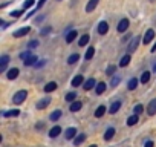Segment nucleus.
I'll list each match as a JSON object with an SVG mask.
<instances>
[{"mask_svg": "<svg viewBox=\"0 0 156 147\" xmlns=\"http://www.w3.org/2000/svg\"><path fill=\"white\" fill-rule=\"evenodd\" d=\"M153 72H156V60L153 61Z\"/></svg>", "mask_w": 156, "mask_h": 147, "instance_id": "nucleus-49", "label": "nucleus"}, {"mask_svg": "<svg viewBox=\"0 0 156 147\" xmlns=\"http://www.w3.org/2000/svg\"><path fill=\"white\" fill-rule=\"evenodd\" d=\"M84 139H86V133H78V135L73 138V144H75V145H80L81 142H84Z\"/></svg>", "mask_w": 156, "mask_h": 147, "instance_id": "nucleus-18", "label": "nucleus"}, {"mask_svg": "<svg viewBox=\"0 0 156 147\" xmlns=\"http://www.w3.org/2000/svg\"><path fill=\"white\" fill-rule=\"evenodd\" d=\"M26 97H28V92H26V91H19V92H16V95L12 97V101H14V104H22V103L26 100Z\"/></svg>", "mask_w": 156, "mask_h": 147, "instance_id": "nucleus-1", "label": "nucleus"}, {"mask_svg": "<svg viewBox=\"0 0 156 147\" xmlns=\"http://www.w3.org/2000/svg\"><path fill=\"white\" fill-rule=\"evenodd\" d=\"M89 40H90V35H89V34H84V35L80 37V40H78V45L83 48V46H86V45L89 43Z\"/></svg>", "mask_w": 156, "mask_h": 147, "instance_id": "nucleus-23", "label": "nucleus"}, {"mask_svg": "<svg viewBox=\"0 0 156 147\" xmlns=\"http://www.w3.org/2000/svg\"><path fill=\"white\" fill-rule=\"evenodd\" d=\"M104 113H106V107H104V106H100V107L95 110V117H97V118H101Z\"/></svg>", "mask_w": 156, "mask_h": 147, "instance_id": "nucleus-34", "label": "nucleus"}, {"mask_svg": "<svg viewBox=\"0 0 156 147\" xmlns=\"http://www.w3.org/2000/svg\"><path fill=\"white\" fill-rule=\"evenodd\" d=\"M20 115V110L19 109H12V110H8V112H3V117H19Z\"/></svg>", "mask_w": 156, "mask_h": 147, "instance_id": "nucleus-31", "label": "nucleus"}, {"mask_svg": "<svg viewBox=\"0 0 156 147\" xmlns=\"http://www.w3.org/2000/svg\"><path fill=\"white\" fill-rule=\"evenodd\" d=\"M142 112H144V106H142V104H136L135 109H133V113H138V115H139V113H142Z\"/></svg>", "mask_w": 156, "mask_h": 147, "instance_id": "nucleus-39", "label": "nucleus"}, {"mask_svg": "<svg viewBox=\"0 0 156 147\" xmlns=\"http://www.w3.org/2000/svg\"><path fill=\"white\" fill-rule=\"evenodd\" d=\"M8 63H9V55H2V57H0V72L6 70Z\"/></svg>", "mask_w": 156, "mask_h": 147, "instance_id": "nucleus-8", "label": "nucleus"}, {"mask_svg": "<svg viewBox=\"0 0 156 147\" xmlns=\"http://www.w3.org/2000/svg\"><path fill=\"white\" fill-rule=\"evenodd\" d=\"M46 64V60H40L38 63H35V67H41V66H44Z\"/></svg>", "mask_w": 156, "mask_h": 147, "instance_id": "nucleus-43", "label": "nucleus"}, {"mask_svg": "<svg viewBox=\"0 0 156 147\" xmlns=\"http://www.w3.org/2000/svg\"><path fill=\"white\" fill-rule=\"evenodd\" d=\"M139 41H141L139 37H132V40H130V43H129V46H127V51H129V52H135V51L138 49V46H139Z\"/></svg>", "mask_w": 156, "mask_h": 147, "instance_id": "nucleus-2", "label": "nucleus"}, {"mask_svg": "<svg viewBox=\"0 0 156 147\" xmlns=\"http://www.w3.org/2000/svg\"><path fill=\"white\" fill-rule=\"evenodd\" d=\"M43 19H44V16H40V17H37V23H40V22H43Z\"/></svg>", "mask_w": 156, "mask_h": 147, "instance_id": "nucleus-47", "label": "nucleus"}, {"mask_svg": "<svg viewBox=\"0 0 156 147\" xmlns=\"http://www.w3.org/2000/svg\"><path fill=\"white\" fill-rule=\"evenodd\" d=\"M57 88H58V84H57L55 81H51V83H48V84L44 86V92H48V94H49V92L55 91Z\"/></svg>", "mask_w": 156, "mask_h": 147, "instance_id": "nucleus-28", "label": "nucleus"}, {"mask_svg": "<svg viewBox=\"0 0 156 147\" xmlns=\"http://www.w3.org/2000/svg\"><path fill=\"white\" fill-rule=\"evenodd\" d=\"M75 98H76V92H69V94H66V101H69V103H72V101H75Z\"/></svg>", "mask_w": 156, "mask_h": 147, "instance_id": "nucleus-37", "label": "nucleus"}, {"mask_svg": "<svg viewBox=\"0 0 156 147\" xmlns=\"http://www.w3.org/2000/svg\"><path fill=\"white\" fill-rule=\"evenodd\" d=\"M78 60H80V55H78V54H72V55L67 58V64H75Z\"/></svg>", "mask_w": 156, "mask_h": 147, "instance_id": "nucleus-32", "label": "nucleus"}, {"mask_svg": "<svg viewBox=\"0 0 156 147\" xmlns=\"http://www.w3.org/2000/svg\"><path fill=\"white\" fill-rule=\"evenodd\" d=\"M147 113H148V115H154V113H156V98H153V100L148 103V106H147Z\"/></svg>", "mask_w": 156, "mask_h": 147, "instance_id": "nucleus-10", "label": "nucleus"}, {"mask_svg": "<svg viewBox=\"0 0 156 147\" xmlns=\"http://www.w3.org/2000/svg\"><path fill=\"white\" fill-rule=\"evenodd\" d=\"M89 147H98V145H97V144H92V145H89Z\"/></svg>", "mask_w": 156, "mask_h": 147, "instance_id": "nucleus-50", "label": "nucleus"}, {"mask_svg": "<svg viewBox=\"0 0 156 147\" xmlns=\"http://www.w3.org/2000/svg\"><path fill=\"white\" fill-rule=\"evenodd\" d=\"M150 77H151V72H150V70L142 72V75H141V83H142V84H147V83L150 81Z\"/></svg>", "mask_w": 156, "mask_h": 147, "instance_id": "nucleus-19", "label": "nucleus"}, {"mask_svg": "<svg viewBox=\"0 0 156 147\" xmlns=\"http://www.w3.org/2000/svg\"><path fill=\"white\" fill-rule=\"evenodd\" d=\"M97 31H98V34H100V35H106V34H107V31H109V25H107V22H100V23H98Z\"/></svg>", "mask_w": 156, "mask_h": 147, "instance_id": "nucleus-5", "label": "nucleus"}, {"mask_svg": "<svg viewBox=\"0 0 156 147\" xmlns=\"http://www.w3.org/2000/svg\"><path fill=\"white\" fill-rule=\"evenodd\" d=\"M17 77H19V69H17V67L9 69L8 74H6V78H8V80H16Z\"/></svg>", "mask_w": 156, "mask_h": 147, "instance_id": "nucleus-11", "label": "nucleus"}, {"mask_svg": "<svg viewBox=\"0 0 156 147\" xmlns=\"http://www.w3.org/2000/svg\"><path fill=\"white\" fill-rule=\"evenodd\" d=\"M119 109H121V101H115V103H112V104H110V109H109V112L113 115V113H116Z\"/></svg>", "mask_w": 156, "mask_h": 147, "instance_id": "nucleus-21", "label": "nucleus"}, {"mask_svg": "<svg viewBox=\"0 0 156 147\" xmlns=\"http://www.w3.org/2000/svg\"><path fill=\"white\" fill-rule=\"evenodd\" d=\"M113 136H115V127H109V129L106 130V133H104V139H106V141H110Z\"/></svg>", "mask_w": 156, "mask_h": 147, "instance_id": "nucleus-22", "label": "nucleus"}, {"mask_svg": "<svg viewBox=\"0 0 156 147\" xmlns=\"http://www.w3.org/2000/svg\"><path fill=\"white\" fill-rule=\"evenodd\" d=\"M115 70H116V66L110 64V66H109V67L106 69V74H107L109 77H113V75H115Z\"/></svg>", "mask_w": 156, "mask_h": 147, "instance_id": "nucleus-35", "label": "nucleus"}, {"mask_svg": "<svg viewBox=\"0 0 156 147\" xmlns=\"http://www.w3.org/2000/svg\"><path fill=\"white\" fill-rule=\"evenodd\" d=\"M76 37H78V32H76L75 29L69 31V32H67V35H66V43H72Z\"/></svg>", "mask_w": 156, "mask_h": 147, "instance_id": "nucleus-14", "label": "nucleus"}, {"mask_svg": "<svg viewBox=\"0 0 156 147\" xmlns=\"http://www.w3.org/2000/svg\"><path fill=\"white\" fill-rule=\"evenodd\" d=\"M23 13H25V8H23V9H16V11H11V13H9V16H11V17H14V19H17V17H20Z\"/></svg>", "mask_w": 156, "mask_h": 147, "instance_id": "nucleus-36", "label": "nucleus"}, {"mask_svg": "<svg viewBox=\"0 0 156 147\" xmlns=\"http://www.w3.org/2000/svg\"><path fill=\"white\" fill-rule=\"evenodd\" d=\"M37 61H38V60H37V55H31L29 58H26V60L23 61V64H25V66H35Z\"/></svg>", "mask_w": 156, "mask_h": 147, "instance_id": "nucleus-20", "label": "nucleus"}, {"mask_svg": "<svg viewBox=\"0 0 156 147\" xmlns=\"http://www.w3.org/2000/svg\"><path fill=\"white\" fill-rule=\"evenodd\" d=\"M49 104H51V97L41 98L40 101H37V109H38V110H41V109H46Z\"/></svg>", "mask_w": 156, "mask_h": 147, "instance_id": "nucleus-6", "label": "nucleus"}, {"mask_svg": "<svg viewBox=\"0 0 156 147\" xmlns=\"http://www.w3.org/2000/svg\"><path fill=\"white\" fill-rule=\"evenodd\" d=\"M31 55H32V54H31V49H26L25 52H22V54H20V58L25 61V60H26V58H29Z\"/></svg>", "mask_w": 156, "mask_h": 147, "instance_id": "nucleus-38", "label": "nucleus"}, {"mask_svg": "<svg viewBox=\"0 0 156 147\" xmlns=\"http://www.w3.org/2000/svg\"><path fill=\"white\" fill-rule=\"evenodd\" d=\"M29 31H31V28H29V26H25V28H20L19 31H16V32H14L12 35L19 38V37H23V35H26V34H28Z\"/></svg>", "mask_w": 156, "mask_h": 147, "instance_id": "nucleus-12", "label": "nucleus"}, {"mask_svg": "<svg viewBox=\"0 0 156 147\" xmlns=\"http://www.w3.org/2000/svg\"><path fill=\"white\" fill-rule=\"evenodd\" d=\"M98 2H100V0H89V3L86 5V13H92L98 6Z\"/></svg>", "mask_w": 156, "mask_h": 147, "instance_id": "nucleus-13", "label": "nucleus"}, {"mask_svg": "<svg viewBox=\"0 0 156 147\" xmlns=\"http://www.w3.org/2000/svg\"><path fill=\"white\" fill-rule=\"evenodd\" d=\"M136 88H138V80L136 78H130L129 83H127V89L129 91H135Z\"/></svg>", "mask_w": 156, "mask_h": 147, "instance_id": "nucleus-27", "label": "nucleus"}, {"mask_svg": "<svg viewBox=\"0 0 156 147\" xmlns=\"http://www.w3.org/2000/svg\"><path fill=\"white\" fill-rule=\"evenodd\" d=\"M94 86H97V81H95V78H89L87 81H84V84H83V88L86 89V91H90V89H94Z\"/></svg>", "mask_w": 156, "mask_h": 147, "instance_id": "nucleus-15", "label": "nucleus"}, {"mask_svg": "<svg viewBox=\"0 0 156 147\" xmlns=\"http://www.w3.org/2000/svg\"><path fill=\"white\" fill-rule=\"evenodd\" d=\"M83 107V103L81 101H72V104H70V110L72 112H78Z\"/></svg>", "mask_w": 156, "mask_h": 147, "instance_id": "nucleus-25", "label": "nucleus"}, {"mask_svg": "<svg viewBox=\"0 0 156 147\" xmlns=\"http://www.w3.org/2000/svg\"><path fill=\"white\" fill-rule=\"evenodd\" d=\"M40 45V41L38 40H32V41H29L28 43V49H34V48H37Z\"/></svg>", "mask_w": 156, "mask_h": 147, "instance_id": "nucleus-40", "label": "nucleus"}, {"mask_svg": "<svg viewBox=\"0 0 156 147\" xmlns=\"http://www.w3.org/2000/svg\"><path fill=\"white\" fill-rule=\"evenodd\" d=\"M94 54H95V48L94 46H89L87 51H86V54H84V60H92Z\"/></svg>", "mask_w": 156, "mask_h": 147, "instance_id": "nucleus-26", "label": "nucleus"}, {"mask_svg": "<svg viewBox=\"0 0 156 147\" xmlns=\"http://www.w3.org/2000/svg\"><path fill=\"white\" fill-rule=\"evenodd\" d=\"M130 38H132V35H130V34H127V35H124V37H122V40H124V41H127V40H130Z\"/></svg>", "mask_w": 156, "mask_h": 147, "instance_id": "nucleus-46", "label": "nucleus"}, {"mask_svg": "<svg viewBox=\"0 0 156 147\" xmlns=\"http://www.w3.org/2000/svg\"><path fill=\"white\" fill-rule=\"evenodd\" d=\"M119 81H121V77H118V75H113V77H112V80H110V88H116Z\"/></svg>", "mask_w": 156, "mask_h": 147, "instance_id": "nucleus-33", "label": "nucleus"}, {"mask_svg": "<svg viewBox=\"0 0 156 147\" xmlns=\"http://www.w3.org/2000/svg\"><path fill=\"white\" fill-rule=\"evenodd\" d=\"M150 51H151V52H156V43L151 46V49H150Z\"/></svg>", "mask_w": 156, "mask_h": 147, "instance_id": "nucleus-48", "label": "nucleus"}, {"mask_svg": "<svg viewBox=\"0 0 156 147\" xmlns=\"http://www.w3.org/2000/svg\"><path fill=\"white\" fill-rule=\"evenodd\" d=\"M138 120H139V118H138V113H133L132 117L127 118V126H135V124L138 123Z\"/></svg>", "mask_w": 156, "mask_h": 147, "instance_id": "nucleus-29", "label": "nucleus"}, {"mask_svg": "<svg viewBox=\"0 0 156 147\" xmlns=\"http://www.w3.org/2000/svg\"><path fill=\"white\" fill-rule=\"evenodd\" d=\"M60 133H61V127H60V126H54V127L49 130V136H51V138H57Z\"/></svg>", "mask_w": 156, "mask_h": 147, "instance_id": "nucleus-17", "label": "nucleus"}, {"mask_svg": "<svg viewBox=\"0 0 156 147\" xmlns=\"http://www.w3.org/2000/svg\"><path fill=\"white\" fill-rule=\"evenodd\" d=\"M106 88H107V84H106L104 81H100V83L97 84V88H95V92H97V95H101V94H104Z\"/></svg>", "mask_w": 156, "mask_h": 147, "instance_id": "nucleus-16", "label": "nucleus"}, {"mask_svg": "<svg viewBox=\"0 0 156 147\" xmlns=\"http://www.w3.org/2000/svg\"><path fill=\"white\" fill-rule=\"evenodd\" d=\"M44 2H46V0H40V2L37 3V9H40V8H41V6L44 5Z\"/></svg>", "mask_w": 156, "mask_h": 147, "instance_id": "nucleus-44", "label": "nucleus"}, {"mask_svg": "<svg viewBox=\"0 0 156 147\" xmlns=\"http://www.w3.org/2000/svg\"><path fill=\"white\" fill-rule=\"evenodd\" d=\"M48 32H51V26H46V28L41 29V35H44V34H48Z\"/></svg>", "mask_w": 156, "mask_h": 147, "instance_id": "nucleus-42", "label": "nucleus"}, {"mask_svg": "<svg viewBox=\"0 0 156 147\" xmlns=\"http://www.w3.org/2000/svg\"><path fill=\"white\" fill-rule=\"evenodd\" d=\"M153 38H154V29H147L145 34H144L142 43H144V45H148V43L153 41Z\"/></svg>", "mask_w": 156, "mask_h": 147, "instance_id": "nucleus-3", "label": "nucleus"}, {"mask_svg": "<svg viewBox=\"0 0 156 147\" xmlns=\"http://www.w3.org/2000/svg\"><path fill=\"white\" fill-rule=\"evenodd\" d=\"M129 20L127 19H122V20H119V23H118V26H116V29H118V32H126L127 29H129Z\"/></svg>", "mask_w": 156, "mask_h": 147, "instance_id": "nucleus-4", "label": "nucleus"}, {"mask_svg": "<svg viewBox=\"0 0 156 147\" xmlns=\"http://www.w3.org/2000/svg\"><path fill=\"white\" fill-rule=\"evenodd\" d=\"M154 144H153V141H147L145 144H144V147H153Z\"/></svg>", "mask_w": 156, "mask_h": 147, "instance_id": "nucleus-45", "label": "nucleus"}, {"mask_svg": "<svg viewBox=\"0 0 156 147\" xmlns=\"http://www.w3.org/2000/svg\"><path fill=\"white\" fill-rule=\"evenodd\" d=\"M130 60H132V58H130V54L124 55V57L121 58V61H119V66H121V67H126V66L130 63Z\"/></svg>", "mask_w": 156, "mask_h": 147, "instance_id": "nucleus-30", "label": "nucleus"}, {"mask_svg": "<svg viewBox=\"0 0 156 147\" xmlns=\"http://www.w3.org/2000/svg\"><path fill=\"white\" fill-rule=\"evenodd\" d=\"M32 5H34V0H26V2L23 3V8H25V9H28V8H31Z\"/></svg>", "mask_w": 156, "mask_h": 147, "instance_id": "nucleus-41", "label": "nucleus"}, {"mask_svg": "<svg viewBox=\"0 0 156 147\" xmlns=\"http://www.w3.org/2000/svg\"><path fill=\"white\" fill-rule=\"evenodd\" d=\"M70 84H72L73 88L83 86V84H84V77H83V75H76V77H73L72 81H70Z\"/></svg>", "mask_w": 156, "mask_h": 147, "instance_id": "nucleus-7", "label": "nucleus"}, {"mask_svg": "<svg viewBox=\"0 0 156 147\" xmlns=\"http://www.w3.org/2000/svg\"><path fill=\"white\" fill-rule=\"evenodd\" d=\"M76 135H78V133H76V129H75V127H69V129H66V132H64V138H66V139H73Z\"/></svg>", "mask_w": 156, "mask_h": 147, "instance_id": "nucleus-9", "label": "nucleus"}, {"mask_svg": "<svg viewBox=\"0 0 156 147\" xmlns=\"http://www.w3.org/2000/svg\"><path fill=\"white\" fill-rule=\"evenodd\" d=\"M60 118H61V110H60V109L54 110V112L49 115V120H51V121H58Z\"/></svg>", "mask_w": 156, "mask_h": 147, "instance_id": "nucleus-24", "label": "nucleus"}]
</instances>
